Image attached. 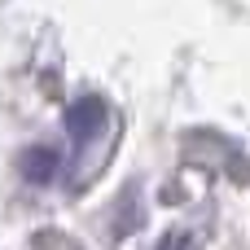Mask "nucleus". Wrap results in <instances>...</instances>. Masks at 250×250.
<instances>
[{
    "label": "nucleus",
    "instance_id": "obj_1",
    "mask_svg": "<svg viewBox=\"0 0 250 250\" xmlns=\"http://www.w3.org/2000/svg\"><path fill=\"white\" fill-rule=\"evenodd\" d=\"M101 127H105V101H101V97L88 92V97H79V101L66 110V132H70V141H75L79 149H83Z\"/></svg>",
    "mask_w": 250,
    "mask_h": 250
},
{
    "label": "nucleus",
    "instance_id": "obj_3",
    "mask_svg": "<svg viewBox=\"0 0 250 250\" xmlns=\"http://www.w3.org/2000/svg\"><path fill=\"white\" fill-rule=\"evenodd\" d=\"M158 250H193V242H189L185 233H167V237H163V246H158Z\"/></svg>",
    "mask_w": 250,
    "mask_h": 250
},
{
    "label": "nucleus",
    "instance_id": "obj_2",
    "mask_svg": "<svg viewBox=\"0 0 250 250\" xmlns=\"http://www.w3.org/2000/svg\"><path fill=\"white\" fill-rule=\"evenodd\" d=\"M57 167H62V154L48 149V145H31V149L22 154V176H26L31 185H48V180L57 176Z\"/></svg>",
    "mask_w": 250,
    "mask_h": 250
}]
</instances>
